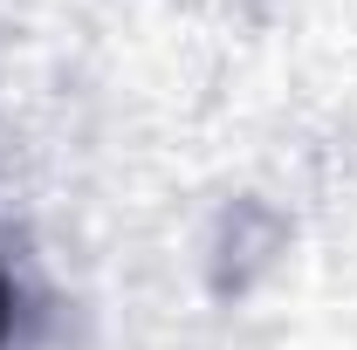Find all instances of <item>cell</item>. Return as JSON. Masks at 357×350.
<instances>
[{
    "mask_svg": "<svg viewBox=\"0 0 357 350\" xmlns=\"http://www.w3.org/2000/svg\"><path fill=\"white\" fill-rule=\"evenodd\" d=\"M7 323H14V289H7V268H0V344H7Z\"/></svg>",
    "mask_w": 357,
    "mask_h": 350,
    "instance_id": "obj_1",
    "label": "cell"
}]
</instances>
